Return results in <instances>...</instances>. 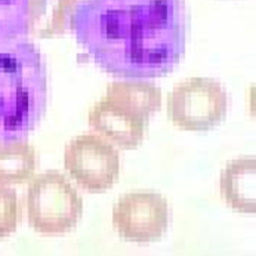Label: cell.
I'll return each instance as SVG.
<instances>
[{
    "label": "cell",
    "instance_id": "cell-1",
    "mask_svg": "<svg viewBox=\"0 0 256 256\" xmlns=\"http://www.w3.org/2000/svg\"><path fill=\"white\" fill-rule=\"evenodd\" d=\"M186 26L184 0H78L70 28L104 72L144 80L180 64Z\"/></svg>",
    "mask_w": 256,
    "mask_h": 256
},
{
    "label": "cell",
    "instance_id": "cell-2",
    "mask_svg": "<svg viewBox=\"0 0 256 256\" xmlns=\"http://www.w3.org/2000/svg\"><path fill=\"white\" fill-rule=\"evenodd\" d=\"M48 70L27 38L0 46V142L24 140L44 116Z\"/></svg>",
    "mask_w": 256,
    "mask_h": 256
},
{
    "label": "cell",
    "instance_id": "cell-3",
    "mask_svg": "<svg viewBox=\"0 0 256 256\" xmlns=\"http://www.w3.org/2000/svg\"><path fill=\"white\" fill-rule=\"evenodd\" d=\"M27 220L42 236H62L82 220L84 203L77 188L58 170L34 175L27 190Z\"/></svg>",
    "mask_w": 256,
    "mask_h": 256
},
{
    "label": "cell",
    "instance_id": "cell-4",
    "mask_svg": "<svg viewBox=\"0 0 256 256\" xmlns=\"http://www.w3.org/2000/svg\"><path fill=\"white\" fill-rule=\"evenodd\" d=\"M168 117L185 132H208L228 111V94L218 80L191 77L175 84L168 95Z\"/></svg>",
    "mask_w": 256,
    "mask_h": 256
},
{
    "label": "cell",
    "instance_id": "cell-5",
    "mask_svg": "<svg viewBox=\"0 0 256 256\" xmlns=\"http://www.w3.org/2000/svg\"><path fill=\"white\" fill-rule=\"evenodd\" d=\"M64 168L84 191L104 192L120 176V154L104 136L82 134L66 146Z\"/></svg>",
    "mask_w": 256,
    "mask_h": 256
},
{
    "label": "cell",
    "instance_id": "cell-6",
    "mask_svg": "<svg viewBox=\"0 0 256 256\" xmlns=\"http://www.w3.org/2000/svg\"><path fill=\"white\" fill-rule=\"evenodd\" d=\"M111 220L120 238L134 243H152L168 231L169 203L164 196L156 191H130L114 203Z\"/></svg>",
    "mask_w": 256,
    "mask_h": 256
},
{
    "label": "cell",
    "instance_id": "cell-7",
    "mask_svg": "<svg viewBox=\"0 0 256 256\" xmlns=\"http://www.w3.org/2000/svg\"><path fill=\"white\" fill-rule=\"evenodd\" d=\"M89 126L112 146L134 150L146 138L150 114L141 108L106 94L88 112Z\"/></svg>",
    "mask_w": 256,
    "mask_h": 256
},
{
    "label": "cell",
    "instance_id": "cell-8",
    "mask_svg": "<svg viewBox=\"0 0 256 256\" xmlns=\"http://www.w3.org/2000/svg\"><path fill=\"white\" fill-rule=\"evenodd\" d=\"M222 200L238 214H256V158L238 157L225 164L220 178Z\"/></svg>",
    "mask_w": 256,
    "mask_h": 256
},
{
    "label": "cell",
    "instance_id": "cell-9",
    "mask_svg": "<svg viewBox=\"0 0 256 256\" xmlns=\"http://www.w3.org/2000/svg\"><path fill=\"white\" fill-rule=\"evenodd\" d=\"M78 0H28V34L38 38L64 34Z\"/></svg>",
    "mask_w": 256,
    "mask_h": 256
},
{
    "label": "cell",
    "instance_id": "cell-10",
    "mask_svg": "<svg viewBox=\"0 0 256 256\" xmlns=\"http://www.w3.org/2000/svg\"><path fill=\"white\" fill-rule=\"evenodd\" d=\"M37 170V151L26 140L0 142V184L22 185Z\"/></svg>",
    "mask_w": 256,
    "mask_h": 256
},
{
    "label": "cell",
    "instance_id": "cell-11",
    "mask_svg": "<svg viewBox=\"0 0 256 256\" xmlns=\"http://www.w3.org/2000/svg\"><path fill=\"white\" fill-rule=\"evenodd\" d=\"M106 94L117 96L142 111L152 114L162 107V89L141 78H130L126 82H112L107 86Z\"/></svg>",
    "mask_w": 256,
    "mask_h": 256
},
{
    "label": "cell",
    "instance_id": "cell-12",
    "mask_svg": "<svg viewBox=\"0 0 256 256\" xmlns=\"http://www.w3.org/2000/svg\"><path fill=\"white\" fill-rule=\"evenodd\" d=\"M27 36L28 0H0V46Z\"/></svg>",
    "mask_w": 256,
    "mask_h": 256
},
{
    "label": "cell",
    "instance_id": "cell-13",
    "mask_svg": "<svg viewBox=\"0 0 256 256\" xmlns=\"http://www.w3.org/2000/svg\"><path fill=\"white\" fill-rule=\"evenodd\" d=\"M21 220V202L16 191L0 184V238L14 234Z\"/></svg>",
    "mask_w": 256,
    "mask_h": 256
}]
</instances>
